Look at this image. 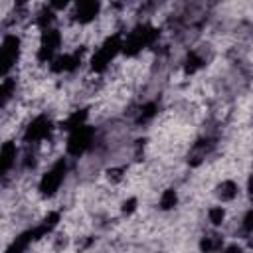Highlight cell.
I'll list each match as a JSON object with an SVG mask.
<instances>
[{
  "label": "cell",
  "mask_w": 253,
  "mask_h": 253,
  "mask_svg": "<svg viewBox=\"0 0 253 253\" xmlns=\"http://www.w3.org/2000/svg\"><path fill=\"white\" fill-rule=\"evenodd\" d=\"M158 38V30L148 26V24H142V26H136L125 40H123V53L132 57L136 55L138 51H142L144 47L152 45Z\"/></svg>",
  "instance_id": "6da1fadb"
},
{
  "label": "cell",
  "mask_w": 253,
  "mask_h": 253,
  "mask_svg": "<svg viewBox=\"0 0 253 253\" xmlns=\"http://www.w3.org/2000/svg\"><path fill=\"white\" fill-rule=\"evenodd\" d=\"M119 51H123V38L119 36V34H115V36H111V38H107L105 40V43L95 51V55L91 57V67H93V71H105L107 69V65L111 63V59L119 53Z\"/></svg>",
  "instance_id": "7a4b0ae2"
},
{
  "label": "cell",
  "mask_w": 253,
  "mask_h": 253,
  "mask_svg": "<svg viewBox=\"0 0 253 253\" xmlns=\"http://www.w3.org/2000/svg\"><path fill=\"white\" fill-rule=\"evenodd\" d=\"M65 170H67L65 160H63V158L57 160V162L51 166V170H47V172L42 176V180H40V184H38L40 194H42V196H53V194L59 190V186H61V182H63V178H65Z\"/></svg>",
  "instance_id": "3957f363"
},
{
  "label": "cell",
  "mask_w": 253,
  "mask_h": 253,
  "mask_svg": "<svg viewBox=\"0 0 253 253\" xmlns=\"http://www.w3.org/2000/svg\"><path fill=\"white\" fill-rule=\"evenodd\" d=\"M93 134H95V130L91 126H87V125H81V126L69 130V138H67V144H65L67 154H71V156L83 154L91 146Z\"/></svg>",
  "instance_id": "277c9868"
},
{
  "label": "cell",
  "mask_w": 253,
  "mask_h": 253,
  "mask_svg": "<svg viewBox=\"0 0 253 253\" xmlns=\"http://www.w3.org/2000/svg\"><path fill=\"white\" fill-rule=\"evenodd\" d=\"M18 55H20V38L14 36V34H8L2 42V49H0V69H2V75L6 77L8 71L16 65L18 61Z\"/></svg>",
  "instance_id": "5b68a950"
},
{
  "label": "cell",
  "mask_w": 253,
  "mask_h": 253,
  "mask_svg": "<svg viewBox=\"0 0 253 253\" xmlns=\"http://www.w3.org/2000/svg\"><path fill=\"white\" fill-rule=\"evenodd\" d=\"M61 45V34L53 28L49 30H43L42 34V42H40V47H38V61L42 63H49L57 51V47Z\"/></svg>",
  "instance_id": "8992f818"
},
{
  "label": "cell",
  "mask_w": 253,
  "mask_h": 253,
  "mask_svg": "<svg viewBox=\"0 0 253 253\" xmlns=\"http://www.w3.org/2000/svg\"><path fill=\"white\" fill-rule=\"evenodd\" d=\"M51 121L47 119V117H36L28 126H26V132H24V140L26 142H40V140H43V138H47L49 136V132H51Z\"/></svg>",
  "instance_id": "52a82bcc"
},
{
  "label": "cell",
  "mask_w": 253,
  "mask_h": 253,
  "mask_svg": "<svg viewBox=\"0 0 253 253\" xmlns=\"http://www.w3.org/2000/svg\"><path fill=\"white\" fill-rule=\"evenodd\" d=\"M101 10V0H75V20L81 24H89L91 20L97 18Z\"/></svg>",
  "instance_id": "ba28073f"
},
{
  "label": "cell",
  "mask_w": 253,
  "mask_h": 253,
  "mask_svg": "<svg viewBox=\"0 0 253 253\" xmlns=\"http://www.w3.org/2000/svg\"><path fill=\"white\" fill-rule=\"evenodd\" d=\"M79 61H81V55L79 53H63V55L53 57L49 63H51V71L63 73V71H73Z\"/></svg>",
  "instance_id": "9c48e42d"
},
{
  "label": "cell",
  "mask_w": 253,
  "mask_h": 253,
  "mask_svg": "<svg viewBox=\"0 0 253 253\" xmlns=\"http://www.w3.org/2000/svg\"><path fill=\"white\" fill-rule=\"evenodd\" d=\"M211 148H213V140H211V138H200L198 142H194V146H192V150H190V154H188V162H190L192 166H198V164L210 154Z\"/></svg>",
  "instance_id": "30bf717a"
},
{
  "label": "cell",
  "mask_w": 253,
  "mask_h": 253,
  "mask_svg": "<svg viewBox=\"0 0 253 253\" xmlns=\"http://www.w3.org/2000/svg\"><path fill=\"white\" fill-rule=\"evenodd\" d=\"M16 154H18V148H16L14 142H4L2 144V150H0V172L2 174H8V170L16 162Z\"/></svg>",
  "instance_id": "8fae6325"
},
{
  "label": "cell",
  "mask_w": 253,
  "mask_h": 253,
  "mask_svg": "<svg viewBox=\"0 0 253 253\" xmlns=\"http://www.w3.org/2000/svg\"><path fill=\"white\" fill-rule=\"evenodd\" d=\"M237 184L233 182V180H225V182H221L219 186H217V190H215V194H217V198L221 200V202H231L235 196H237Z\"/></svg>",
  "instance_id": "7c38bea8"
},
{
  "label": "cell",
  "mask_w": 253,
  "mask_h": 253,
  "mask_svg": "<svg viewBox=\"0 0 253 253\" xmlns=\"http://www.w3.org/2000/svg\"><path fill=\"white\" fill-rule=\"evenodd\" d=\"M85 121H87V111H85V109H81V111L71 113L65 121H61V128H65V130H73V128H77V126H81V125H85Z\"/></svg>",
  "instance_id": "4fadbf2b"
},
{
  "label": "cell",
  "mask_w": 253,
  "mask_h": 253,
  "mask_svg": "<svg viewBox=\"0 0 253 253\" xmlns=\"http://www.w3.org/2000/svg\"><path fill=\"white\" fill-rule=\"evenodd\" d=\"M223 247V237L217 235V233H211V235H206L202 237V243H200V249L204 251H217Z\"/></svg>",
  "instance_id": "5bb4252c"
},
{
  "label": "cell",
  "mask_w": 253,
  "mask_h": 253,
  "mask_svg": "<svg viewBox=\"0 0 253 253\" xmlns=\"http://www.w3.org/2000/svg\"><path fill=\"white\" fill-rule=\"evenodd\" d=\"M14 91H16V79L14 77H4V81H2V85H0V97H2V105H6L8 101H10V97L14 95Z\"/></svg>",
  "instance_id": "9a60e30c"
},
{
  "label": "cell",
  "mask_w": 253,
  "mask_h": 253,
  "mask_svg": "<svg viewBox=\"0 0 253 253\" xmlns=\"http://www.w3.org/2000/svg\"><path fill=\"white\" fill-rule=\"evenodd\" d=\"M53 20H55L53 8H43V10H40V14H38V18H36V24H38V28H42V30H49L51 24H53Z\"/></svg>",
  "instance_id": "2e32d148"
},
{
  "label": "cell",
  "mask_w": 253,
  "mask_h": 253,
  "mask_svg": "<svg viewBox=\"0 0 253 253\" xmlns=\"http://www.w3.org/2000/svg\"><path fill=\"white\" fill-rule=\"evenodd\" d=\"M202 65H204V59H202L196 51H190L188 57H186V61H184V69H186V73H196Z\"/></svg>",
  "instance_id": "e0dca14e"
},
{
  "label": "cell",
  "mask_w": 253,
  "mask_h": 253,
  "mask_svg": "<svg viewBox=\"0 0 253 253\" xmlns=\"http://www.w3.org/2000/svg\"><path fill=\"white\" fill-rule=\"evenodd\" d=\"M176 204H178V194H176V190H172V188L164 190L162 196H160V208H162V210H172Z\"/></svg>",
  "instance_id": "ac0fdd59"
},
{
  "label": "cell",
  "mask_w": 253,
  "mask_h": 253,
  "mask_svg": "<svg viewBox=\"0 0 253 253\" xmlns=\"http://www.w3.org/2000/svg\"><path fill=\"white\" fill-rule=\"evenodd\" d=\"M223 217H225V210L221 206H213V208L208 210V219L213 225H221L223 223Z\"/></svg>",
  "instance_id": "d6986e66"
},
{
  "label": "cell",
  "mask_w": 253,
  "mask_h": 253,
  "mask_svg": "<svg viewBox=\"0 0 253 253\" xmlns=\"http://www.w3.org/2000/svg\"><path fill=\"white\" fill-rule=\"evenodd\" d=\"M156 111H158V107L154 105V103H146L142 109H140V113H138V123H146V121H150L154 115H156Z\"/></svg>",
  "instance_id": "ffe728a7"
},
{
  "label": "cell",
  "mask_w": 253,
  "mask_h": 253,
  "mask_svg": "<svg viewBox=\"0 0 253 253\" xmlns=\"http://www.w3.org/2000/svg\"><path fill=\"white\" fill-rule=\"evenodd\" d=\"M241 227H243V231H245V233H251V235H253V210H249V211L245 213Z\"/></svg>",
  "instance_id": "44dd1931"
},
{
  "label": "cell",
  "mask_w": 253,
  "mask_h": 253,
  "mask_svg": "<svg viewBox=\"0 0 253 253\" xmlns=\"http://www.w3.org/2000/svg\"><path fill=\"white\" fill-rule=\"evenodd\" d=\"M136 210V198H128V200H125L123 202V213H132Z\"/></svg>",
  "instance_id": "7402d4cb"
},
{
  "label": "cell",
  "mask_w": 253,
  "mask_h": 253,
  "mask_svg": "<svg viewBox=\"0 0 253 253\" xmlns=\"http://www.w3.org/2000/svg\"><path fill=\"white\" fill-rule=\"evenodd\" d=\"M123 172H125V168H109V172H107V174H109V178H111V180H115V182H117V180H121V178H123Z\"/></svg>",
  "instance_id": "603a6c76"
},
{
  "label": "cell",
  "mask_w": 253,
  "mask_h": 253,
  "mask_svg": "<svg viewBox=\"0 0 253 253\" xmlns=\"http://www.w3.org/2000/svg\"><path fill=\"white\" fill-rule=\"evenodd\" d=\"M69 2H71V0H49V8H53V10H63Z\"/></svg>",
  "instance_id": "cb8c5ba5"
},
{
  "label": "cell",
  "mask_w": 253,
  "mask_h": 253,
  "mask_svg": "<svg viewBox=\"0 0 253 253\" xmlns=\"http://www.w3.org/2000/svg\"><path fill=\"white\" fill-rule=\"evenodd\" d=\"M247 190H249V198L253 200V176L249 178V184H247Z\"/></svg>",
  "instance_id": "d4e9b609"
},
{
  "label": "cell",
  "mask_w": 253,
  "mask_h": 253,
  "mask_svg": "<svg viewBox=\"0 0 253 253\" xmlns=\"http://www.w3.org/2000/svg\"><path fill=\"white\" fill-rule=\"evenodd\" d=\"M14 2H16V6H24L28 0H14Z\"/></svg>",
  "instance_id": "484cf974"
}]
</instances>
